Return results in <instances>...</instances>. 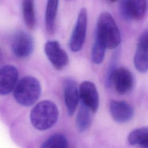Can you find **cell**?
<instances>
[{
	"mask_svg": "<svg viewBox=\"0 0 148 148\" xmlns=\"http://www.w3.org/2000/svg\"><path fill=\"white\" fill-rule=\"evenodd\" d=\"M81 102L87 106L92 113H95L99 107V94L95 84L91 81L83 82L79 87Z\"/></svg>",
	"mask_w": 148,
	"mask_h": 148,
	"instance_id": "cell-8",
	"label": "cell"
},
{
	"mask_svg": "<svg viewBox=\"0 0 148 148\" xmlns=\"http://www.w3.org/2000/svg\"><path fill=\"white\" fill-rule=\"evenodd\" d=\"M34 48V42L31 36L23 31L17 32L12 40V49L16 57L24 58L29 56Z\"/></svg>",
	"mask_w": 148,
	"mask_h": 148,
	"instance_id": "cell-7",
	"label": "cell"
},
{
	"mask_svg": "<svg viewBox=\"0 0 148 148\" xmlns=\"http://www.w3.org/2000/svg\"><path fill=\"white\" fill-rule=\"evenodd\" d=\"M2 51H1V49L0 48V61L2 59Z\"/></svg>",
	"mask_w": 148,
	"mask_h": 148,
	"instance_id": "cell-21",
	"label": "cell"
},
{
	"mask_svg": "<svg viewBox=\"0 0 148 148\" xmlns=\"http://www.w3.org/2000/svg\"><path fill=\"white\" fill-rule=\"evenodd\" d=\"M58 115L56 105L51 101L43 100L37 103L31 110L30 120L35 128L45 131L56 123Z\"/></svg>",
	"mask_w": 148,
	"mask_h": 148,
	"instance_id": "cell-2",
	"label": "cell"
},
{
	"mask_svg": "<svg viewBox=\"0 0 148 148\" xmlns=\"http://www.w3.org/2000/svg\"><path fill=\"white\" fill-rule=\"evenodd\" d=\"M68 141L66 138L60 134H56L49 136L41 145V147L65 148L68 147Z\"/></svg>",
	"mask_w": 148,
	"mask_h": 148,
	"instance_id": "cell-18",
	"label": "cell"
},
{
	"mask_svg": "<svg viewBox=\"0 0 148 148\" xmlns=\"http://www.w3.org/2000/svg\"><path fill=\"white\" fill-rule=\"evenodd\" d=\"M64 94L68 114L72 116L78 105L80 97L79 88L75 80L67 78L64 82Z\"/></svg>",
	"mask_w": 148,
	"mask_h": 148,
	"instance_id": "cell-11",
	"label": "cell"
},
{
	"mask_svg": "<svg viewBox=\"0 0 148 148\" xmlns=\"http://www.w3.org/2000/svg\"><path fill=\"white\" fill-rule=\"evenodd\" d=\"M40 93L41 86L38 80L32 76H25L17 83L13 96L21 105L29 106L39 99Z\"/></svg>",
	"mask_w": 148,
	"mask_h": 148,
	"instance_id": "cell-3",
	"label": "cell"
},
{
	"mask_svg": "<svg viewBox=\"0 0 148 148\" xmlns=\"http://www.w3.org/2000/svg\"><path fill=\"white\" fill-rule=\"evenodd\" d=\"M87 26V12L82 8L78 14L77 21L69 41V47L73 52L80 51L84 43Z\"/></svg>",
	"mask_w": 148,
	"mask_h": 148,
	"instance_id": "cell-4",
	"label": "cell"
},
{
	"mask_svg": "<svg viewBox=\"0 0 148 148\" xmlns=\"http://www.w3.org/2000/svg\"><path fill=\"white\" fill-rule=\"evenodd\" d=\"M110 2H115L116 1H117V0H109Z\"/></svg>",
	"mask_w": 148,
	"mask_h": 148,
	"instance_id": "cell-22",
	"label": "cell"
},
{
	"mask_svg": "<svg viewBox=\"0 0 148 148\" xmlns=\"http://www.w3.org/2000/svg\"><path fill=\"white\" fill-rule=\"evenodd\" d=\"M134 77L131 71L125 67L116 68L106 83L108 86H113L117 93L125 94L133 88Z\"/></svg>",
	"mask_w": 148,
	"mask_h": 148,
	"instance_id": "cell-5",
	"label": "cell"
},
{
	"mask_svg": "<svg viewBox=\"0 0 148 148\" xmlns=\"http://www.w3.org/2000/svg\"><path fill=\"white\" fill-rule=\"evenodd\" d=\"M127 139L131 145L148 148V127L134 130L129 134Z\"/></svg>",
	"mask_w": 148,
	"mask_h": 148,
	"instance_id": "cell-14",
	"label": "cell"
},
{
	"mask_svg": "<svg viewBox=\"0 0 148 148\" xmlns=\"http://www.w3.org/2000/svg\"><path fill=\"white\" fill-rule=\"evenodd\" d=\"M59 0H47L45 11V27L49 34L55 31Z\"/></svg>",
	"mask_w": 148,
	"mask_h": 148,
	"instance_id": "cell-13",
	"label": "cell"
},
{
	"mask_svg": "<svg viewBox=\"0 0 148 148\" xmlns=\"http://www.w3.org/2000/svg\"><path fill=\"white\" fill-rule=\"evenodd\" d=\"M109 110L113 120L119 123H125L130 121L134 114L132 106L124 101L111 100Z\"/></svg>",
	"mask_w": 148,
	"mask_h": 148,
	"instance_id": "cell-10",
	"label": "cell"
},
{
	"mask_svg": "<svg viewBox=\"0 0 148 148\" xmlns=\"http://www.w3.org/2000/svg\"><path fill=\"white\" fill-rule=\"evenodd\" d=\"M18 72L13 65H6L0 68V95L9 94L17 84Z\"/></svg>",
	"mask_w": 148,
	"mask_h": 148,
	"instance_id": "cell-12",
	"label": "cell"
},
{
	"mask_svg": "<svg viewBox=\"0 0 148 148\" xmlns=\"http://www.w3.org/2000/svg\"><path fill=\"white\" fill-rule=\"evenodd\" d=\"M45 51L56 70L63 69L68 64L69 58L66 51L57 40L47 41L45 45Z\"/></svg>",
	"mask_w": 148,
	"mask_h": 148,
	"instance_id": "cell-6",
	"label": "cell"
},
{
	"mask_svg": "<svg viewBox=\"0 0 148 148\" xmlns=\"http://www.w3.org/2000/svg\"><path fill=\"white\" fill-rule=\"evenodd\" d=\"M146 0H122L121 12L125 18L139 20L143 18L146 12Z\"/></svg>",
	"mask_w": 148,
	"mask_h": 148,
	"instance_id": "cell-9",
	"label": "cell"
},
{
	"mask_svg": "<svg viewBox=\"0 0 148 148\" xmlns=\"http://www.w3.org/2000/svg\"><path fill=\"white\" fill-rule=\"evenodd\" d=\"M135 68L141 73L148 72V46L138 45L134 56Z\"/></svg>",
	"mask_w": 148,
	"mask_h": 148,
	"instance_id": "cell-15",
	"label": "cell"
},
{
	"mask_svg": "<svg viewBox=\"0 0 148 148\" xmlns=\"http://www.w3.org/2000/svg\"><path fill=\"white\" fill-rule=\"evenodd\" d=\"M21 8L26 25L29 29H33L36 23L34 0H22Z\"/></svg>",
	"mask_w": 148,
	"mask_h": 148,
	"instance_id": "cell-17",
	"label": "cell"
},
{
	"mask_svg": "<svg viewBox=\"0 0 148 148\" xmlns=\"http://www.w3.org/2000/svg\"><path fill=\"white\" fill-rule=\"evenodd\" d=\"M91 113L90 109L81 102L76 118V126L80 132H84L89 128L92 120Z\"/></svg>",
	"mask_w": 148,
	"mask_h": 148,
	"instance_id": "cell-16",
	"label": "cell"
},
{
	"mask_svg": "<svg viewBox=\"0 0 148 148\" xmlns=\"http://www.w3.org/2000/svg\"><path fill=\"white\" fill-rule=\"evenodd\" d=\"M106 49L99 42L95 39L91 50V60L94 63L99 64L102 62Z\"/></svg>",
	"mask_w": 148,
	"mask_h": 148,
	"instance_id": "cell-19",
	"label": "cell"
},
{
	"mask_svg": "<svg viewBox=\"0 0 148 148\" xmlns=\"http://www.w3.org/2000/svg\"><path fill=\"white\" fill-rule=\"evenodd\" d=\"M95 39L106 49L117 48L121 42V35L118 26L112 16L105 12L98 17L95 31Z\"/></svg>",
	"mask_w": 148,
	"mask_h": 148,
	"instance_id": "cell-1",
	"label": "cell"
},
{
	"mask_svg": "<svg viewBox=\"0 0 148 148\" xmlns=\"http://www.w3.org/2000/svg\"><path fill=\"white\" fill-rule=\"evenodd\" d=\"M138 45L148 46V29L144 31L140 35Z\"/></svg>",
	"mask_w": 148,
	"mask_h": 148,
	"instance_id": "cell-20",
	"label": "cell"
}]
</instances>
